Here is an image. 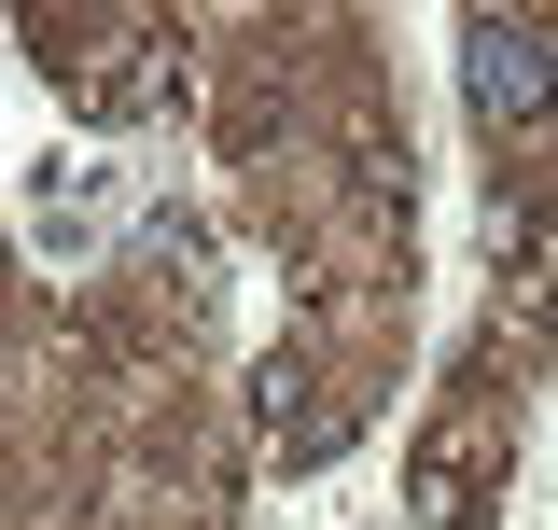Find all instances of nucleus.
I'll return each mask as SVG.
<instances>
[{"label": "nucleus", "mask_w": 558, "mask_h": 530, "mask_svg": "<svg viewBox=\"0 0 558 530\" xmlns=\"http://www.w3.org/2000/svg\"><path fill=\"white\" fill-rule=\"evenodd\" d=\"M461 70H475L488 127H545L558 112V28L545 14H475V28H461Z\"/></svg>", "instance_id": "nucleus-1"}, {"label": "nucleus", "mask_w": 558, "mask_h": 530, "mask_svg": "<svg viewBox=\"0 0 558 530\" xmlns=\"http://www.w3.org/2000/svg\"><path fill=\"white\" fill-rule=\"evenodd\" d=\"M112 196H126V168H112V154H43V196H28V224H43V252H98V224H112Z\"/></svg>", "instance_id": "nucleus-2"}]
</instances>
